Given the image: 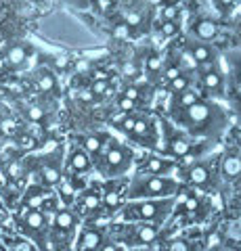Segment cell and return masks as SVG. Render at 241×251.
Wrapping results in <instances>:
<instances>
[{"label":"cell","instance_id":"9c48e42d","mask_svg":"<svg viewBox=\"0 0 241 251\" xmlns=\"http://www.w3.org/2000/svg\"><path fill=\"white\" fill-rule=\"evenodd\" d=\"M178 172H181V180L191 186H206L210 182V178H212V170H210L208 163L204 161H191L187 168H178Z\"/></svg>","mask_w":241,"mask_h":251},{"label":"cell","instance_id":"6da1fadb","mask_svg":"<svg viewBox=\"0 0 241 251\" xmlns=\"http://www.w3.org/2000/svg\"><path fill=\"white\" fill-rule=\"evenodd\" d=\"M174 122L181 124L193 136H212L222 128V111L208 100H197L195 105L178 109L174 113Z\"/></svg>","mask_w":241,"mask_h":251},{"label":"cell","instance_id":"9a60e30c","mask_svg":"<svg viewBox=\"0 0 241 251\" xmlns=\"http://www.w3.org/2000/svg\"><path fill=\"white\" fill-rule=\"evenodd\" d=\"M107 138H109L107 134H88V136L82 138V149L90 155V159H92V157L97 159V157L103 153V147L107 143Z\"/></svg>","mask_w":241,"mask_h":251},{"label":"cell","instance_id":"d590c367","mask_svg":"<svg viewBox=\"0 0 241 251\" xmlns=\"http://www.w3.org/2000/svg\"><path fill=\"white\" fill-rule=\"evenodd\" d=\"M124 97L136 103V100H138V88H136V86H128V88L124 90Z\"/></svg>","mask_w":241,"mask_h":251},{"label":"cell","instance_id":"4316f807","mask_svg":"<svg viewBox=\"0 0 241 251\" xmlns=\"http://www.w3.org/2000/svg\"><path fill=\"white\" fill-rule=\"evenodd\" d=\"M44 115H46V113H44L42 107H36V105H34V107L27 109V120H29V122H42Z\"/></svg>","mask_w":241,"mask_h":251},{"label":"cell","instance_id":"5bb4252c","mask_svg":"<svg viewBox=\"0 0 241 251\" xmlns=\"http://www.w3.org/2000/svg\"><path fill=\"white\" fill-rule=\"evenodd\" d=\"M193 34H195L199 40H214L216 36H218V23L214 19H208V17H201L193 23Z\"/></svg>","mask_w":241,"mask_h":251},{"label":"cell","instance_id":"836d02e7","mask_svg":"<svg viewBox=\"0 0 241 251\" xmlns=\"http://www.w3.org/2000/svg\"><path fill=\"white\" fill-rule=\"evenodd\" d=\"M118 107L122 109L124 113H128V111H132V109L136 107V103H134V100H130V99H126V97H122V99L118 100Z\"/></svg>","mask_w":241,"mask_h":251},{"label":"cell","instance_id":"4fadbf2b","mask_svg":"<svg viewBox=\"0 0 241 251\" xmlns=\"http://www.w3.org/2000/svg\"><path fill=\"white\" fill-rule=\"evenodd\" d=\"M132 140H143L141 145H151L155 147V136H153V124L147 117H136L134 128L130 132Z\"/></svg>","mask_w":241,"mask_h":251},{"label":"cell","instance_id":"f546056e","mask_svg":"<svg viewBox=\"0 0 241 251\" xmlns=\"http://www.w3.org/2000/svg\"><path fill=\"white\" fill-rule=\"evenodd\" d=\"M147 69H149V72H160L161 69V57L160 54H151V57L147 59Z\"/></svg>","mask_w":241,"mask_h":251},{"label":"cell","instance_id":"d4e9b609","mask_svg":"<svg viewBox=\"0 0 241 251\" xmlns=\"http://www.w3.org/2000/svg\"><path fill=\"white\" fill-rule=\"evenodd\" d=\"M134 122H136V117L134 115H128V113H124V117L118 122V128L122 132H126V134H130L132 128H134Z\"/></svg>","mask_w":241,"mask_h":251},{"label":"cell","instance_id":"60d3db41","mask_svg":"<svg viewBox=\"0 0 241 251\" xmlns=\"http://www.w3.org/2000/svg\"><path fill=\"white\" fill-rule=\"evenodd\" d=\"M55 65H57L59 69H65V67H67V59H65V57H57V59H55Z\"/></svg>","mask_w":241,"mask_h":251},{"label":"cell","instance_id":"8992f818","mask_svg":"<svg viewBox=\"0 0 241 251\" xmlns=\"http://www.w3.org/2000/svg\"><path fill=\"white\" fill-rule=\"evenodd\" d=\"M19 230L38 247V251H46V241H49V216L40 209H23L21 216L17 218Z\"/></svg>","mask_w":241,"mask_h":251},{"label":"cell","instance_id":"f35d334b","mask_svg":"<svg viewBox=\"0 0 241 251\" xmlns=\"http://www.w3.org/2000/svg\"><path fill=\"white\" fill-rule=\"evenodd\" d=\"M216 4H218L220 9H231V6L235 4V0H216Z\"/></svg>","mask_w":241,"mask_h":251},{"label":"cell","instance_id":"7c38bea8","mask_svg":"<svg viewBox=\"0 0 241 251\" xmlns=\"http://www.w3.org/2000/svg\"><path fill=\"white\" fill-rule=\"evenodd\" d=\"M92 168V159L90 155L84 151L82 147H74L67 155V170L74 172V174H84Z\"/></svg>","mask_w":241,"mask_h":251},{"label":"cell","instance_id":"4dcf8cb0","mask_svg":"<svg viewBox=\"0 0 241 251\" xmlns=\"http://www.w3.org/2000/svg\"><path fill=\"white\" fill-rule=\"evenodd\" d=\"M206 243H208V247H212V249H216V247H220V243H222V237L218 232H210L208 237H206Z\"/></svg>","mask_w":241,"mask_h":251},{"label":"cell","instance_id":"5b68a950","mask_svg":"<svg viewBox=\"0 0 241 251\" xmlns=\"http://www.w3.org/2000/svg\"><path fill=\"white\" fill-rule=\"evenodd\" d=\"M113 228V239L120 243L124 249H138V247H153L158 245L161 239V228L155 224H145V222H122L115 224Z\"/></svg>","mask_w":241,"mask_h":251},{"label":"cell","instance_id":"d6986e66","mask_svg":"<svg viewBox=\"0 0 241 251\" xmlns=\"http://www.w3.org/2000/svg\"><path fill=\"white\" fill-rule=\"evenodd\" d=\"M26 59H27V49L26 46H21V44H15V46H11V49L6 50L4 63L6 65H11V67H21L23 63H26Z\"/></svg>","mask_w":241,"mask_h":251},{"label":"cell","instance_id":"8d00e7d4","mask_svg":"<svg viewBox=\"0 0 241 251\" xmlns=\"http://www.w3.org/2000/svg\"><path fill=\"white\" fill-rule=\"evenodd\" d=\"M122 72L124 74H126V75H136V65H134V63H124V67H122Z\"/></svg>","mask_w":241,"mask_h":251},{"label":"cell","instance_id":"52a82bcc","mask_svg":"<svg viewBox=\"0 0 241 251\" xmlns=\"http://www.w3.org/2000/svg\"><path fill=\"white\" fill-rule=\"evenodd\" d=\"M178 170V163L174 159H168L164 155H149L141 163L138 174H151V176H172Z\"/></svg>","mask_w":241,"mask_h":251},{"label":"cell","instance_id":"7402d4cb","mask_svg":"<svg viewBox=\"0 0 241 251\" xmlns=\"http://www.w3.org/2000/svg\"><path fill=\"white\" fill-rule=\"evenodd\" d=\"M189 84H191L189 77H187L185 74H181L178 77H174L172 82H168V90L174 92V94H181V92H185V90H189Z\"/></svg>","mask_w":241,"mask_h":251},{"label":"cell","instance_id":"b9f144b4","mask_svg":"<svg viewBox=\"0 0 241 251\" xmlns=\"http://www.w3.org/2000/svg\"><path fill=\"white\" fill-rule=\"evenodd\" d=\"M80 99H82V100H92V99H95V94H92L90 90H82V92H80Z\"/></svg>","mask_w":241,"mask_h":251},{"label":"cell","instance_id":"ab89813d","mask_svg":"<svg viewBox=\"0 0 241 251\" xmlns=\"http://www.w3.org/2000/svg\"><path fill=\"white\" fill-rule=\"evenodd\" d=\"M183 59H185V63H187V65H189V67H197V63L193 61V57H191L189 52H185V54H183Z\"/></svg>","mask_w":241,"mask_h":251},{"label":"cell","instance_id":"30bf717a","mask_svg":"<svg viewBox=\"0 0 241 251\" xmlns=\"http://www.w3.org/2000/svg\"><path fill=\"white\" fill-rule=\"evenodd\" d=\"M103 243H105V232L103 230L92 228V226H84V228L78 232L72 251H99Z\"/></svg>","mask_w":241,"mask_h":251},{"label":"cell","instance_id":"f1b7e54d","mask_svg":"<svg viewBox=\"0 0 241 251\" xmlns=\"http://www.w3.org/2000/svg\"><path fill=\"white\" fill-rule=\"evenodd\" d=\"M176 17H178V6H174V4L166 6V9L161 11V19L164 21H176Z\"/></svg>","mask_w":241,"mask_h":251},{"label":"cell","instance_id":"7a4b0ae2","mask_svg":"<svg viewBox=\"0 0 241 251\" xmlns=\"http://www.w3.org/2000/svg\"><path fill=\"white\" fill-rule=\"evenodd\" d=\"M181 191V180L174 176H151V174H136L130 178L124 191L126 201L138 199H174Z\"/></svg>","mask_w":241,"mask_h":251},{"label":"cell","instance_id":"3957f363","mask_svg":"<svg viewBox=\"0 0 241 251\" xmlns=\"http://www.w3.org/2000/svg\"><path fill=\"white\" fill-rule=\"evenodd\" d=\"M176 203L174 199H138V201H126L120 209L122 222H145L161 226L172 214V207Z\"/></svg>","mask_w":241,"mask_h":251},{"label":"cell","instance_id":"cb8c5ba5","mask_svg":"<svg viewBox=\"0 0 241 251\" xmlns=\"http://www.w3.org/2000/svg\"><path fill=\"white\" fill-rule=\"evenodd\" d=\"M199 100V94L195 90H185L178 94V107L181 109H187V107H191V105H195Z\"/></svg>","mask_w":241,"mask_h":251},{"label":"cell","instance_id":"7bdbcfd3","mask_svg":"<svg viewBox=\"0 0 241 251\" xmlns=\"http://www.w3.org/2000/svg\"><path fill=\"white\" fill-rule=\"evenodd\" d=\"M126 251H158V249H153V247H138V249H126Z\"/></svg>","mask_w":241,"mask_h":251},{"label":"cell","instance_id":"44dd1931","mask_svg":"<svg viewBox=\"0 0 241 251\" xmlns=\"http://www.w3.org/2000/svg\"><path fill=\"white\" fill-rule=\"evenodd\" d=\"M36 84H38V90L53 92L57 88V77L53 75V72H49V69H42V72L38 74V77H36Z\"/></svg>","mask_w":241,"mask_h":251},{"label":"cell","instance_id":"bcb514c9","mask_svg":"<svg viewBox=\"0 0 241 251\" xmlns=\"http://www.w3.org/2000/svg\"><path fill=\"white\" fill-rule=\"evenodd\" d=\"M151 2H160V0H151Z\"/></svg>","mask_w":241,"mask_h":251},{"label":"cell","instance_id":"8fae6325","mask_svg":"<svg viewBox=\"0 0 241 251\" xmlns=\"http://www.w3.org/2000/svg\"><path fill=\"white\" fill-rule=\"evenodd\" d=\"M166 147L161 149V153L166 157H174V159H191L195 155V147L191 140H187L183 136H170L164 140Z\"/></svg>","mask_w":241,"mask_h":251},{"label":"cell","instance_id":"f6af8a7d","mask_svg":"<svg viewBox=\"0 0 241 251\" xmlns=\"http://www.w3.org/2000/svg\"><path fill=\"white\" fill-rule=\"evenodd\" d=\"M0 69H4V61H0Z\"/></svg>","mask_w":241,"mask_h":251},{"label":"cell","instance_id":"ba28073f","mask_svg":"<svg viewBox=\"0 0 241 251\" xmlns=\"http://www.w3.org/2000/svg\"><path fill=\"white\" fill-rule=\"evenodd\" d=\"M101 201H103V193L99 188H84L80 195H76V207L78 216H97L101 211Z\"/></svg>","mask_w":241,"mask_h":251},{"label":"cell","instance_id":"e0dca14e","mask_svg":"<svg viewBox=\"0 0 241 251\" xmlns=\"http://www.w3.org/2000/svg\"><path fill=\"white\" fill-rule=\"evenodd\" d=\"M189 54L193 57V61L197 65H208V63H214V50L210 49L204 42H195L189 46Z\"/></svg>","mask_w":241,"mask_h":251},{"label":"cell","instance_id":"d6a6232c","mask_svg":"<svg viewBox=\"0 0 241 251\" xmlns=\"http://www.w3.org/2000/svg\"><path fill=\"white\" fill-rule=\"evenodd\" d=\"M0 130H2L4 134H13V132L17 130V124H15V120H2L0 122Z\"/></svg>","mask_w":241,"mask_h":251},{"label":"cell","instance_id":"74e56055","mask_svg":"<svg viewBox=\"0 0 241 251\" xmlns=\"http://www.w3.org/2000/svg\"><path fill=\"white\" fill-rule=\"evenodd\" d=\"M126 23H128V25H138V23H141V15L128 13V15H126Z\"/></svg>","mask_w":241,"mask_h":251},{"label":"cell","instance_id":"2e32d148","mask_svg":"<svg viewBox=\"0 0 241 251\" xmlns=\"http://www.w3.org/2000/svg\"><path fill=\"white\" fill-rule=\"evenodd\" d=\"M38 176H40L42 186H57L61 182V168L57 163H44L38 170Z\"/></svg>","mask_w":241,"mask_h":251},{"label":"cell","instance_id":"ac0fdd59","mask_svg":"<svg viewBox=\"0 0 241 251\" xmlns=\"http://www.w3.org/2000/svg\"><path fill=\"white\" fill-rule=\"evenodd\" d=\"M222 176L227 180H235L241 176V157L237 155H227L222 159V166H220Z\"/></svg>","mask_w":241,"mask_h":251},{"label":"cell","instance_id":"ffe728a7","mask_svg":"<svg viewBox=\"0 0 241 251\" xmlns=\"http://www.w3.org/2000/svg\"><path fill=\"white\" fill-rule=\"evenodd\" d=\"M201 86L210 92H220L222 90V75L216 72V69H210V72L201 74Z\"/></svg>","mask_w":241,"mask_h":251},{"label":"cell","instance_id":"e575fe53","mask_svg":"<svg viewBox=\"0 0 241 251\" xmlns=\"http://www.w3.org/2000/svg\"><path fill=\"white\" fill-rule=\"evenodd\" d=\"M19 147H21V149H34V147H36V138L29 136V134H23V136L19 138Z\"/></svg>","mask_w":241,"mask_h":251},{"label":"cell","instance_id":"83f0119b","mask_svg":"<svg viewBox=\"0 0 241 251\" xmlns=\"http://www.w3.org/2000/svg\"><path fill=\"white\" fill-rule=\"evenodd\" d=\"M90 92L95 94V97H101V94H107V92H109V82H92Z\"/></svg>","mask_w":241,"mask_h":251},{"label":"cell","instance_id":"484cf974","mask_svg":"<svg viewBox=\"0 0 241 251\" xmlns=\"http://www.w3.org/2000/svg\"><path fill=\"white\" fill-rule=\"evenodd\" d=\"M160 31H161V36L164 38H172V36L178 34V23L176 21H164L161 23V27H160Z\"/></svg>","mask_w":241,"mask_h":251},{"label":"cell","instance_id":"277c9868","mask_svg":"<svg viewBox=\"0 0 241 251\" xmlns=\"http://www.w3.org/2000/svg\"><path fill=\"white\" fill-rule=\"evenodd\" d=\"M134 163L132 149L118 143L115 138H107L103 153L97 157V170L105 178H122Z\"/></svg>","mask_w":241,"mask_h":251},{"label":"cell","instance_id":"1f68e13d","mask_svg":"<svg viewBox=\"0 0 241 251\" xmlns=\"http://www.w3.org/2000/svg\"><path fill=\"white\" fill-rule=\"evenodd\" d=\"M178 75H181V67H178V65H168V67H166L164 77H166L168 82H172L174 77H178Z\"/></svg>","mask_w":241,"mask_h":251},{"label":"cell","instance_id":"ee69618b","mask_svg":"<svg viewBox=\"0 0 241 251\" xmlns=\"http://www.w3.org/2000/svg\"><path fill=\"white\" fill-rule=\"evenodd\" d=\"M237 75H239V82H241V63H239V67H237Z\"/></svg>","mask_w":241,"mask_h":251},{"label":"cell","instance_id":"603a6c76","mask_svg":"<svg viewBox=\"0 0 241 251\" xmlns=\"http://www.w3.org/2000/svg\"><path fill=\"white\" fill-rule=\"evenodd\" d=\"M164 251H191V243L183 237H174V239L166 241Z\"/></svg>","mask_w":241,"mask_h":251}]
</instances>
